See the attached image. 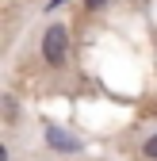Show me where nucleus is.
Listing matches in <instances>:
<instances>
[{"mask_svg":"<svg viewBox=\"0 0 157 161\" xmlns=\"http://www.w3.org/2000/svg\"><path fill=\"white\" fill-rule=\"evenodd\" d=\"M146 153H149V157H157V134H153L149 142H146Z\"/></svg>","mask_w":157,"mask_h":161,"instance_id":"obj_3","label":"nucleus"},{"mask_svg":"<svg viewBox=\"0 0 157 161\" xmlns=\"http://www.w3.org/2000/svg\"><path fill=\"white\" fill-rule=\"evenodd\" d=\"M100 4H107V0H88V8H100Z\"/></svg>","mask_w":157,"mask_h":161,"instance_id":"obj_4","label":"nucleus"},{"mask_svg":"<svg viewBox=\"0 0 157 161\" xmlns=\"http://www.w3.org/2000/svg\"><path fill=\"white\" fill-rule=\"evenodd\" d=\"M46 142H50L54 150H81L77 138H69L65 130H57V127H46Z\"/></svg>","mask_w":157,"mask_h":161,"instance_id":"obj_2","label":"nucleus"},{"mask_svg":"<svg viewBox=\"0 0 157 161\" xmlns=\"http://www.w3.org/2000/svg\"><path fill=\"white\" fill-rule=\"evenodd\" d=\"M65 54H69V31H65L62 23L46 27V35H42V58H46L50 65H62Z\"/></svg>","mask_w":157,"mask_h":161,"instance_id":"obj_1","label":"nucleus"}]
</instances>
